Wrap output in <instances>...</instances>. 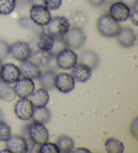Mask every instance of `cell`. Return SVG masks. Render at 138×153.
I'll list each match as a JSON object with an SVG mask.
<instances>
[{"instance_id":"cb8c5ba5","label":"cell","mask_w":138,"mask_h":153,"mask_svg":"<svg viewBox=\"0 0 138 153\" xmlns=\"http://www.w3.org/2000/svg\"><path fill=\"white\" fill-rule=\"evenodd\" d=\"M106 150L108 153H123L124 145L123 142L115 138H110L105 143Z\"/></svg>"},{"instance_id":"7a4b0ae2","label":"cell","mask_w":138,"mask_h":153,"mask_svg":"<svg viewBox=\"0 0 138 153\" xmlns=\"http://www.w3.org/2000/svg\"><path fill=\"white\" fill-rule=\"evenodd\" d=\"M96 27L100 35L107 38L115 37L121 26L110 14H103L97 20Z\"/></svg>"},{"instance_id":"3957f363","label":"cell","mask_w":138,"mask_h":153,"mask_svg":"<svg viewBox=\"0 0 138 153\" xmlns=\"http://www.w3.org/2000/svg\"><path fill=\"white\" fill-rule=\"evenodd\" d=\"M86 36L81 28L77 26L70 27L63 38V43L65 47L70 49H79L86 43Z\"/></svg>"},{"instance_id":"9c48e42d","label":"cell","mask_w":138,"mask_h":153,"mask_svg":"<svg viewBox=\"0 0 138 153\" xmlns=\"http://www.w3.org/2000/svg\"><path fill=\"white\" fill-rule=\"evenodd\" d=\"M75 80L72 76L68 73H60L55 76L54 86L63 93L72 91L75 87Z\"/></svg>"},{"instance_id":"b9f144b4","label":"cell","mask_w":138,"mask_h":153,"mask_svg":"<svg viewBox=\"0 0 138 153\" xmlns=\"http://www.w3.org/2000/svg\"><path fill=\"white\" fill-rule=\"evenodd\" d=\"M1 58H0V64H1Z\"/></svg>"},{"instance_id":"277c9868","label":"cell","mask_w":138,"mask_h":153,"mask_svg":"<svg viewBox=\"0 0 138 153\" xmlns=\"http://www.w3.org/2000/svg\"><path fill=\"white\" fill-rule=\"evenodd\" d=\"M78 57L72 49L65 47L57 53L55 60L58 67L62 70L72 69L78 63Z\"/></svg>"},{"instance_id":"4dcf8cb0","label":"cell","mask_w":138,"mask_h":153,"mask_svg":"<svg viewBox=\"0 0 138 153\" xmlns=\"http://www.w3.org/2000/svg\"><path fill=\"white\" fill-rule=\"evenodd\" d=\"M10 54V45L9 44L3 40H0V58L5 59Z\"/></svg>"},{"instance_id":"f546056e","label":"cell","mask_w":138,"mask_h":153,"mask_svg":"<svg viewBox=\"0 0 138 153\" xmlns=\"http://www.w3.org/2000/svg\"><path fill=\"white\" fill-rule=\"evenodd\" d=\"M42 4L49 10H56L61 7L62 0H42Z\"/></svg>"},{"instance_id":"30bf717a","label":"cell","mask_w":138,"mask_h":153,"mask_svg":"<svg viewBox=\"0 0 138 153\" xmlns=\"http://www.w3.org/2000/svg\"><path fill=\"white\" fill-rule=\"evenodd\" d=\"M34 107L27 98H20L14 105V113L22 120H29L32 118Z\"/></svg>"},{"instance_id":"e575fe53","label":"cell","mask_w":138,"mask_h":153,"mask_svg":"<svg viewBox=\"0 0 138 153\" xmlns=\"http://www.w3.org/2000/svg\"><path fill=\"white\" fill-rule=\"evenodd\" d=\"M88 2L94 7H100L105 4L106 0H87Z\"/></svg>"},{"instance_id":"8992f818","label":"cell","mask_w":138,"mask_h":153,"mask_svg":"<svg viewBox=\"0 0 138 153\" xmlns=\"http://www.w3.org/2000/svg\"><path fill=\"white\" fill-rule=\"evenodd\" d=\"M28 136L39 144L46 143L49 140V131L42 123L34 121L28 128Z\"/></svg>"},{"instance_id":"52a82bcc","label":"cell","mask_w":138,"mask_h":153,"mask_svg":"<svg viewBox=\"0 0 138 153\" xmlns=\"http://www.w3.org/2000/svg\"><path fill=\"white\" fill-rule=\"evenodd\" d=\"M32 52L29 44L24 41H16L10 45V54L20 62L28 60Z\"/></svg>"},{"instance_id":"6da1fadb","label":"cell","mask_w":138,"mask_h":153,"mask_svg":"<svg viewBox=\"0 0 138 153\" xmlns=\"http://www.w3.org/2000/svg\"><path fill=\"white\" fill-rule=\"evenodd\" d=\"M47 26V32L53 37L55 42H62L70 25L67 18L59 16L51 18Z\"/></svg>"},{"instance_id":"8fae6325","label":"cell","mask_w":138,"mask_h":153,"mask_svg":"<svg viewBox=\"0 0 138 153\" xmlns=\"http://www.w3.org/2000/svg\"><path fill=\"white\" fill-rule=\"evenodd\" d=\"M35 85L33 79L24 77L16 82L14 87L16 94L20 98H27L34 91Z\"/></svg>"},{"instance_id":"d6986e66","label":"cell","mask_w":138,"mask_h":153,"mask_svg":"<svg viewBox=\"0 0 138 153\" xmlns=\"http://www.w3.org/2000/svg\"><path fill=\"white\" fill-rule=\"evenodd\" d=\"M30 101L34 107H46L49 101L48 91L43 88L36 90L32 93Z\"/></svg>"},{"instance_id":"484cf974","label":"cell","mask_w":138,"mask_h":153,"mask_svg":"<svg viewBox=\"0 0 138 153\" xmlns=\"http://www.w3.org/2000/svg\"><path fill=\"white\" fill-rule=\"evenodd\" d=\"M16 6V0H0V14L8 15L11 14Z\"/></svg>"},{"instance_id":"f35d334b","label":"cell","mask_w":138,"mask_h":153,"mask_svg":"<svg viewBox=\"0 0 138 153\" xmlns=\"http://www.w3.org/2000/svg\"><path fill=\"white\" fill-rule=\"evenodd\" d=\"M6 83H5V82H4L3 81H2L1 79H0V91H1V88H3V87L5 86V85H6Z\"/></svg>"},{"instance_id":"ffe728a7","label":"cell","mask_w":138,"mask_h":153,"mask_svg":"<svg viewBox=\"0 0 138 153\" xmlns=\"http://www.w3.org/2000/svg\"><path fill=\"white\" fill-rule=\"evenodd\" d=\"M79 62L81 64L88 66L92 70H95L99 64V58L96 53L88 50L82 52L79 55Z\"/></svg>"},{"instance_id":"60d3db41","label":"cell","mask_w":138,"mask_h":153,"mask_svg":"<svg viewBox=\"0 0 138 153\" xmlns=\"http://www.w3.org/2000/svg\"><path fill=\"white\" fill-rule=\"evenodd\" d=\"M3 118H4V115H3V113H2L1 110L0 109V121L3 120Z\"/></svg>"},{"instance_id":"7402d4cb","label":"cell","mask_w":138,"mask_h":153,"mask_svg":"<svg viewBox=\"0 0 138 153\" xmlns=\"http://www.w3.org/2000/svg\"><path fill=\"white\" fill-rule=\"evenodd\" d=\"M55 73L53 70H47L42 72L39 78V83L42 88L46 89L47 91H51L55 88L54 80L55 78Z\"/></svg>"},{"instance_id":"5b68a950","label":"cell","mask_w":138,"mask_h":153,"mask_svg":"<svg viewBox=\"0 0 138 153\" xmlns=\"http://www.w3.org/2000/svg\"><path fill=\"white\" fill-rule=\"evenodd\" d=\"M29 13L30 19L41 26H47L52 18L49 10L43 5H32Z\"/></svg>"},{"instance_id":"1f68e13d","label":"cell","mask_w":138,"mask_h":153,"mask_svg":"<svg viewBox=\"0 0 138 153\" xmlns=\"http://www.w3.org/2000/svg\"><path fill=\"white\" fill-rule=\"evenodd\" d=\"M129 18L131 20V22L134 24L135 26H137L138 25V12H137V6L134 7V9L130 11Z\"/></svg>"},{"instance_id":"83f0119b","label":"cell","mask_w":138,"mask_h":153,"mask_svg":"<svg viewBox=\"0 0 138 153\" xmlns=\"http://www.w3.org/2000/svg\"><path fill=\"white\" fill-rule=\"evenodd\" d=\"M12 136V130L9 124L3 120L0 121V141L6 142Z\"/></svg>"},{"instance_id":"4fadbf2b","label":"cell","mask_w":138,"mask_h":153,"mask_svg":"<svg viewBox=\"0 0 138 153\" xmlns=\"http://www.w3.org/2000/svg\"><path fill=\"white\" fill-rule=\"evenodd\" d=\"M116 36L119 45L124 48L133 47L136 41V36L134 30L129 27L121 28Z\"/></svg>"},{"instance_id":"603a6c76","label":"cell","mask_w":138,"mask_h":153,"mask_svg":"<svg viewBox=\"0 0 138 153\" xmlns=\"http://www.w3.org/2000/svg\"><path fill=\"white\" fill-rule=\"evenodd\" d=\"M56 144L61 153H70L74 149L73 139L66 135H61L58 137Z\"/></svg>"},{"instance_id":"74e56055","label":"cell","mask_w":138,"mask_h":153,"mask_svg":"<svg viewBox=\"0 0 138 153\" xmlns=\"http://www.w3.org/2000/svg\"><path fill=\"white\" fill-rule=\"evenodd\" d=\"M32 5H42V0H28Z\"/></svg>"},{"instance_id":"ac0fdd59","label":"cell","mask_w":138,"mask_h":153,"mask_svg":"<svg viewBox=\"0 0 138 153\" xmlns=\"http://www.w3.org/2000/svg\"><path fill=\"white\" fill-rule=\"evenodd\" d=\"M55 40L49 33L42 31L36 39L35 45L39 50L44 51H51L54 46Z\"/></svg>"},{"instance_id":"ab89813d","label":"cell","mask_w":138,"mask_h":153,"mask_svg":"<svg viewBox=\"0 0 138 153\" xmlns=\"http://www.w3.org/2000/svg\"><path fill=\"white\" fill-rule=\"evenodd\" d=\"M2 152H10V153H12V152L10 151V150L8 149H4V150H1V151H0V153H2Z\"/></svg>"},{"instance_id":"e0dca14e","label":"cell","mask_w":138,"mask_h":153,"mask_svg":"<svg viewBox=\"0 0 138 153\" xmlns=\"http://www.w3.org/2000/svg\"><path fill=\"white\" fill-rule=\"evenodd\" d=\"M54 56L55 55L51 53V52L38 49L36 51L32 52L29 59L39 67H45L50 64Z\"/></svg>"},{"instance_id":"836d02e7","label":"cell","mask_w":138,"mask_h":153,"mask_svg":"<svg viewBox=\"0 0 138 153\" xmlns=\"http://www.w3.org/2000/svg\"><path fill=\"white\" fill-rule=\"evenodd\" d=\"M119 1L126 5L130 10L137 6V0H119Z\"/></svg>"},{"instance_id":"5bb4252c","label":"cell","mask_w":138,"mask_h":153,"mask_svg":"<svg viewBox=\"0 0 138 153\" xmlns=\"http://www.w3.org/2000/svg\"><path fill=\"white\" fill-rule=\"evenodd\" d=\"M6 147L12 153H26L28 152V146L26 140L22 136L14 135L7 140Z\"/></svg>"},{"instance_id":"f1b7e54d","label":"cell","mask_w":138,"mask_h":153,"mask_svg":"<svg viewBox=\"0 0 138 153\" xmlns=\"http://www.w3.org/2000/svg\"><path fill=\"white\" fill-rule=\"evenodd\" d=\"M39 153H60L56 144L46 142L41 145Z\"/></svg>"},{"instance_id":"d590c367","label":"cell","mask_w":138,"mask_h":153,"mask_svg":"<svg viewBox=\"0 0 138 153\" xmlns=\"http://www.w3.org/2000/svg\"><path fill=\"white\" fill-rule=\"evenodd\" d=\"M71 152H74V153H79V152H90V150L87 149H85V148H78V149H73Z\"/></svg>"},{"instance_id":"d4e9b609","label":"cell","mask_w":138,"mask_h":153,"mask_svg":"<svg viewBox=\"0 0 138 153\" xmlns=\"http://www.w3.org/2000/svg\"><path fill=\"white\" fill-rule=\"evenodd\" d=\"M19 25L22 28L27 29V30L34 33H36L37 35L44 31L43 26L37 25L29 17L24 16L21 18L19 20Z\"/></svg>"},{"instance_id":"44dd1931","label":"cell","mask_w":138,"mask_h":153,"mask_svg":"<svg viewBox=\"0 0 138 153\" xmlns=\"http://www.w3.org/2000/svg\"><path fill=\"white\" fill-rule=\"evenodd\" d=\"M51 114L48 108L46 107H34V111L32 118L34 121L46 124L51 120Z\"/></svg>"},{"instance_id":"9a60e30c","label":"cell","mask_w":138,"mask_h":153,"mask_svg":"<svg viewBox=\"0 0 138 153\" xmlns=\"http://www.w3.org/2000/svg\"><path fill=\"white\" fill-rule=\"evenodd\" d=\"M20 70L21 76L30 79H39L41 74L40 67L30 60L22 62L20 64Z\"/></svg>"},{"instance_id":"7c38bea8","label":"cell","mask_w":138,"mask_h":153,"mask_svg":"<svg viewBox=\"0 0 138 153\" xmlns=\"http://www.w3.org/2000/svg\"><path fill=\"white\" fill-rule=\"evenodd\" d=\"M130 11L131 10L121 1L113 3L109 7V14L118 22L127 20Z\"/></svg>"},{"instance_id":"8d00e7d4","label":"cell","mask_w":138,"mask_h":153,"mask_svg":"<svg viewBox=\"0 0 138 153\" xmlns=\"http://www.w3.org/2000/svg\"><path fill=\"white\" fill-rule=\"evenodd\" d=\"M16 5L19 6H25V5L29 4L28 0H16Z\"/></svg>"},{"instance_id":"2e32d148","label":"cell","mask_w":138,"mask_h":153,"mask_svg":"<svg viewBox=\"0 0 138 153\" xmlns=\"http://www.w3.org/2000/svg\"><path fill=\"white\" fill-rule=\"evenodd\" d=\"M92 70L83 64H77L74 65L71 71V76L74 80L79 82H86L92 76Z\"/></svg>"},{"instance_id":"d6a6232c","label":"cell","mask_w":138,"mask_h":153,"mask_svg":"<svg viewBox=\"0 0 138 153\" xmlns=\"http://www.w3.org/2000/svg\"><path fill=\"white\" fill-rule=\"evenodd\" d=\"M138 120L137 118L135 117V120L132 121L131 124V127H130V131H131V135L135 137V138H137V133H138Z\"/></svg>"},{"instance_id":"ba28073f","label":"cell","mask_w":138,"mask_h":153,"mask_svg":"<svg viewBox=\"0 0 138 153\" xmlns=\"http://www.w3.org/2000/svg\"><path fill=\"white\" fill-rule=\"evenodd\" d=\"M20 68L12 63H7L0 68V79L6 84H12L20 79Z\"/></svg>"},{"instance_id":"4316f807","label":"cell","mask_w":138,"mask_h":153,"mask_svg":"<svg viewBox=\"0 0 138 153\" xmlns=\"http://www.w3.org/2000/svg\"><path fill=\"white\" fill-rule=\"evenodd\" d=\"M14 89L8 85H5L0 91V98L7 102H11L16 98Z\"/></svg>"}]
</instances>
